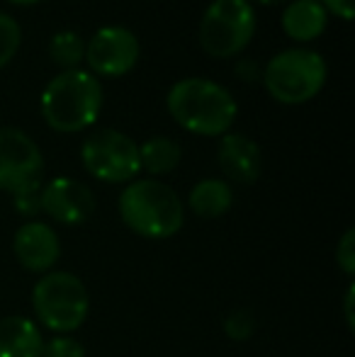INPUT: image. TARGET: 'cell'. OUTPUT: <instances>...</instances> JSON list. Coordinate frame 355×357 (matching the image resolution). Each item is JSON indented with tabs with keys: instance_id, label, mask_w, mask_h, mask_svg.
Returning <instances> with one entry per match:
<instances>
[{
	"instance_id": "6da1fadb",
	"label": "cell",
	"mask_w": 355,
	"mask_h": 357,
	"mask_svg": "<svg viewBox=\"0 0 355 357\" xmlns=\"http://www.w3.org/2000/svg\"><path fill=\"white\" fill-rule=\"evenodd\" d=\"M171 119L188 134L219 139L236 124L239 102L232 90L209 78H183L166 95Z\"/></svg>"
},
{
	"instance_id": "7a4b0ae2",
	"label": "cell",
	"mask_w": 355,
	"mask_h": 357,
	"mask_svg": "<svg viewBox=\"0 0 355 357\" xmlns=\"http://www.w3.org/2000/svg\"><path fill=\"white\" fill-rule=\"evenodd\" d=\"M117 214L132 234L149 241H166L185 226V202L168 183L137 178L122 188Z\"/></svg>"
},
{
	"instance_id": "3957f363",
	"label": "cell",
	"mask_w": 355,
	"mask_h": 357,
	"mask_svg": "<svg viewBox=\"0 0 355 357\" xmlns=\"http://www.w3.org/2000/svg\"><path fill=\"white\" fill-rule=\"evenodd\" d=\"M103 102V80L86 68H73L49 80L39 98V109L52 132L81 134L98 122Z\"/></svg>"
},
{
	"instance_id": "277c9868",
	"label": "cell",
	"mask_w": 355,
	"mask_h": 357,
	"mask_svg": "<svg viewBox=\"0 0 355 357\" xmlns=\"http://www.w3.org/2000/svg\"><path fill=\"white\" fill-rule=\"evenodd\" d=\"M32 314L42 331L52 335H73L90 314V291L71 270H52L32 287Z\"/></svg>"
},
{
	"instance_id": "5b68a950",
	"label": "cell",
	"mask_w": 355,
	"mask_h": 357,
	"mask_svg": "<svg viewBox=\"0 0 355 357\" xmlns=\"http://www.w3.org/2000/svg\"><path fill=\"white\" fill-rule=\"evenodd\" d=\"M328 66L314 49L292 47L275 54L266 63L261 80L266 93L280 105H304L324 90Z\"/></svg>"
},
{
	"instance_id": "8992f818",
	"label": "cell",
	"mask_w": 355,
	"mask_h": 357,
	"mask_svg": "<svg viewBox=\"0 0 355 357\" xmlns=\"http://www.w3.org/2000/svg\"><path fill=\"white\" fill-rule=\"evenodd\" d=\"M258 29V15L248 0H212L199 20L197 42L209 59H234L246 52Z\"/></svg>"
},
{
	"instance_id": "52a82bcc",
	"label": "cell",
	"mask_w": 355,
	"mask_h": 357,
	"mask_svg": "<svg viewBox=\"0 0 355 357\" xmlns=\"http://www.w3.org/2000/svg\"><path fill=\"white\" fill-rule=\"evenodd\" d=\"M83 170L105 185H127L139 178V144L112 127L90 132L81 144Z\"/></svg>"
},
{
	"instance_id": "ba28073f",
	"label": "cell",
	"mask_w": 355,
	"mask_h": 357,
	"mask_svg": "<svg viewBox=\"0 0 355 357\" xmlns=\"http://www.w3.org/2000/svg\"><path fill=\"white\" fill-rule=\"evenodd\" d=\"M44 153L27 132L0 127V190L10 197L37 192L44 185Z\"/></svg>"
},
{
	"instance_id": "9c48e42d",
	"label": "cell",
	"mask_w": 355,
	"mask_h": 357,
	"mask_svg": "<svg viewBox=\"0 0 355 357\" xmlns=\"http://www.w3.org/2000/svg\"><path fill=\"white\" fill-rule=\"evenodd\" d=\"M142 59L139 37L122 24H107L86 42V63L88 71L98 80L124 78L137 68Z\"/></svg>"
},
{
	"instance_id": "30bf717a",
	"label": "cell",
	"mask_w": 355,
	"mask_h": 357,
	"mask_svg": "<svg viewBox=\"0 0 355 357\" xmlns=\"http://www.w3.org/2000/svg\"><path fill=\"white\" fill-rule=\"evenodd\" d=\"M95 192L86 183L68 175H59L42 185L39 207L47 219L61 226H81L95 212Z\"/></svg>"
},
{
	"instance_id": "8fae6325",
	"label": "cell",
	"mask_w": 355,
	"mask_h": 357,
	"mask_svg": "<svg viewBox=\"0 0 355 357\" xmlns=\"http://www.w3.org/2000/svg\"><path fill=\"white\" fill-rule=\"evenodd\" d=\"M61 250V238H59L56 229L47 221L29 219L20 224L13 236V255L17 265L39 278L56 270Z\"/></svg>"
},
{
	"instance_id": "7c38bea8",
	"label": "cell",
	"mask_w": 355,
	"mask_h": 357,
	"mask_svg": "<svg viewBox=\"0 0 355 357\" xmlns=\"http://www.w3.org/2000/svg\"><path fill=\"white\" fill-rule=\"evenodd\" d=\"M217 163L224 180L229 185H248L258 183L263 173V151L258 142L241 132H229L219 137Z\"/></svg>"
},
{
	"instance_id": "4fadbf2b",
	"label": "cell",
	"mask_w": 355,
	"mask_h": 357,
	"mask_svg": "<svg viewBox=\"0 0 355 357\" xmlns=\"http://www.w3.org/2000/svg\"><path fill=\"white\" fill-rule=\"evenodd\" d=\"M280 24L292 42L307 44L326 32L328 13L319 0H289L287 8L282 10Z\"/></svg>"
},
{
	"instance_id": "5bb4252c",
	"label": "cell",
	"mask_w": 355,
	"mask_h": 357,
	"mask_svg": "<svg viewBox=\"0 0 355 357\" xmlns=\"http://www.w3.org/2000/svg\"><path fill=\"white\" fill-rule=\"evenodd\" d=\"M44 331L29 316L0 319V357H42Z\"/></svg>"
},
{
	"instance_id": "9a60e30c",
	"label": "cell",
	"mask_w": 355,
	"mask_h": 357,
	"mask_svg": "<svg viewBox=\"0 0 355 357\" xmlns=\"http://www.w3.org/2000/svg\"><path fill=\"white\" fill-rule=\"evenodd\" d=\"M185 204L197 219H222L234 207V185L224 178H204L190 188Z\"/></svg>"
},
{
	"instance_id": "2e32d148",
	"label": "cell",
	"mask_w": 355,
	"mask_h": 357,
	"mask_svg": "<svg viewBox=\"0 0 355 357\" xmlns=\"http://www.w3.org/2000/svg\"><path fill=\"white\" fill-rule=\"evenodd\" d=\"M180 160H183V146L171 137H149L144 144H139V163L142 170L149 173V178H158L171 175L178 170Z\"/></svg>"
},
{
	"instance_id": "e0dca14e",
	"label": "cell",
	"mask_w": 355,
	"mask_h": 357,
	"mask_svg": "<svg viewBox=\"0 0 355 357\" xmlns=\"http://www.w3.org/2000/svg\"><path fill=\"white\" fill-rule=\"evenodd\" d=\"M49 59L61 71L81 68V63L86 61V42L76 29H61L49 39Z\"/></svg>"
},
{
	"instance_id": "ac0fdd59",
	"label": "cell",
	"mask_w": 355,
	"mask_h": 357,
	"mask_svg": "<svg viewBox=\"0 0 355 357\" xmlns=\"http://www.w3.org/2000/svg\"><path fill=\"white\" fill-rule=\"evenodd\" d=\"M222 331L229 340H234V343H246V340H251L253 335H256L258 319L251 309H246V306H236V309H232L227 316H224Z\"/></svg>"
},
{
	"instance_id": "d6986e66",
	"label": "cell",
	"mask_w": 355,
	"mask_h": 357,
	"mask_svg": "<svg viewBox=\"0 0 355 357\" xmlns=\"http://www.w3.org/2000/svg\"><path fill=\"white\" fill-rule=\"evenodd\" d=\"M22 47V27L13 15L0 10V68H5Z\"/></svg>"
},
{
	"instance_id": "ffe728a7",
	"label": "cell",
	"mask_w": 355,
	"mask_h": 357,
	"mask_svg": "<svg viewBox=\"0 0 355 357\" xmlns=\"http://www.w3.org/2000/svg\"><path fill=\"white\" fill-rule=\"evenodd\" d=\"M88 350L76 335H52L44 340L42 357H86Z\"/></svg>"
},
{
	"instance_id": "44dd1931",
	"label": "cell",
	"mask_w": 355,
	"mask_h": 357,
	"mask_svg": "<svg viewBox=\"0 0 355 357\" xmlns=\"http://www.w3.org/2000/svg\"><path fill=\"white\" fill-rule=\"evenodd\" d=\"M333 255H336L338 270H341L348 280H353V275H355V229L353 226L343 231V236L338 238Z\"/></svg>"
},
{
	"instance_id": "7402d4cb",
	"label": "cell",
	"mask_w": 355,
	"mask_h": 357,
	"mask_svg": "<svg viewBox=\"0 0 355 357\" xmlns=\"http://www.w3.org/2000/svg\"><path fill=\"white\" fill-rule=\"evenodd\" d=\"M13 207L15 212L20 216H24V219H34L37 214H42V207H39V190L37 192H24V195H17V197H13Z\"/></svg>"
},
{
	"instance_id": "603a6c76",
	"label": "cell",
	"mask_w": 355,
	"mask_h": 357,
	"mask_svg": "<svg viewBox=\"0 0 355 357\" xmlns=\"http://www.w3.org/2000/svg\"><path fill=\"white\" fill-rule=\"evenodd\" d=\"M319 3L326 8L328 15H336V17H341L343 22H351L353 15H355L353 0H319Z\"/></svg>"
},
{
	"instance_id": "cb8c5ba5",
	"label": "cell",
	"mask_w": 355,
	"mask_h": 357,
	"mask_svg": "<svg viewBox=\"0 0 355 357\" xmlns=\"http://www.w3.org/2000/svg\"><path fill=\"white\" fill-rule=\"evenodd\" d=\"M343 321H346V328L355 331V282L348 280V287L343 291Z\"/></svg>"
},
{
	"instance_id": "d4e9b609",
	"label": "cell",
	"mask_w": 355,
	"mask_h": 357,
	"mask_svg": "<svg viewBox=\"0 0 355 357\" xmlns=\"http://www.w3.org/2000/svg\"><path fill=\"white\" fill-rule=\"evenodd\" d=\"M248 3L256 8V5H263V8H275V5H282L287 3V0H248Z\"/></svg>"
},
{
	"instance_id": "484cf974",
	"label": "cell",
	"mask_w": 355,
	"mask_h": 357,
	"mask_svg": "<svg viewBox=\"0 0 355 357\" xmlns=\"http://www.w3.org/2000/svg\"><path fill=\"white\" fill-rule=\"evenodd\" d=\"M10 5H17V8H32V5H39L44 0H8Z\"/></svg>"
}]
</instances>
